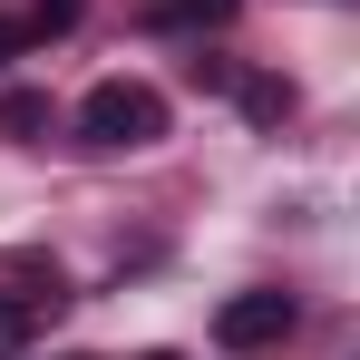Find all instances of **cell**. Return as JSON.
Returning <instances> with one entry per match:
<instances>
[{
    "instance_id": "obj_1",
    "label": "cell",
    "mask_w": 360,
    "mask_h": 360,
    "mask_svg": "<svg viewBox=\"0 0 360 360\" xmlns=\"http://www.w3.org/2000/svg\"><path fill=\"white\" fill-rule=\"evenodd\" d=\"M78 136H88L98 156H136V146L166 136V98H156L146 78H98V88L78 98Z\"/></svg>"
},
{
    "instance_id": "obj_2",
    "label": "cell",
    "mask_w": 360,
    "mask_h": 360,
    "mask_svg": "<svg viewBox=\"0 0 360 360\" xmlns=\"http://www.w3.org/2000/svg\"><path fill=\"white\" fill-rule=\"evenodd\" d=\"M292 321H302L292 292H234L214 311V341L224 351H273V341H292Z\"/></svg>"
},
{
    "instance_id": "obj_3",
    "label": "cell",
    "mask_w": 360,
    "mask_h": 360,
    "mask_svg": "<svg viewBox=\"0 0 360 360\" xmlns=\"http://www.w3.org/2000/svg\"><path fill=\"white\" fill-rule=\"evenodd\" d=\"M59 273H30V292H0V360H20L30 341H39V321L59 311Z\"/></svg>"
},
{
    "instance_id": "obj_4",
    "label": "cell",
    "mask_w": 360,
    "mask_h": 360,
    "mask_svg": "<svg viewBox=\"0 0 360 360\" xmlns=\"http://www.w3.org/2000/svg\"><path fill=\"white\" fill-rule=\"evenodd\" d=\"M234 0H146V30H224Z\"/></svg>"
},
{
    "instance_id": "obj_5",
    "label": "cell",
    "mask_w": 360,
    "mask_h": 360,
    "mask_svg": "<svg viewBox=\"0 0 360 360\" xmlns=\"http://www.w3.org/2000/svg\"><path fill=\"white\" fill-rule=\"evenodd\" d=\"M243 117H253V127H283V117H292V88H283V78H243Z\"/></svg>"
},
{
    "instance_id": "obj_6",
    "label": "cell",
    "mask_w": 360,
    "mask_h": 360,
    "mask_svg": "<svg viewBox=\"0 0 360 360\" xmlns=\"http://www.w3.org/2000/svg\"><path fill=\"white\" fill-rule=\"evenodd\" d=\"M39 127H49V98L39 88H10L0 98V136H39Z\"/></svg>"
},
{
    "instance_id": "obj_7",
    "label": "cell",
    "mask_w": 360,
    "mask_h": 360,
    "mask_svg": "<svg viewBox=\"0 0 360 360\" xmlns=\"http://www.w3.org/2000/svg\"><path fill=\"white\" fill-rule=\"evenodd\" d=\"M78 10H88V0H30L20 20H30V39H68V30H78Z\"/></svg>"
},
{
    "instance_id": "obj_8",
    "label": "cell",
    "mask_w": 360,
    "mask_h": 360,
    "mask_svg": "<svg viewBox=\"0 0 360 360\" xmlns=\"http://www.w3.org/2000/svg\"><path fill=\"white\" fill-rule=\"evenodd\" d=\"M20 49H39V39H30V20H20V10H10V20H0V68L20 59Z\"/></svg>"
},
{
    "instance_id": "obj_9",
    "label": "cell",
    "mask_w": 360,
    "mask_h": 360,
    "mask_svg": "<svg viewBox=\"0 0 360 360\" xmlns=\"http://www.w3.org/2000/svg\"><path fill=\"white\" fill-rule=\"evenodd\" d=\"M146 360H176V351H146Z\"/></svg>"
},
{
    "instance_id": "obj_10",
    "label": "cell",
    "mask_w": 360,
    "mask_h": 360,
    "mask_svg": "<svg viewBox=\"0 0 360 360\" xmlns=\"http://www.w3.org/2000/svg\"><path fill=\"white\" fill-rule=\"evenodd\" d=\"M59 360H88V351H59Z\"/></svg>"
}]
</instances>
